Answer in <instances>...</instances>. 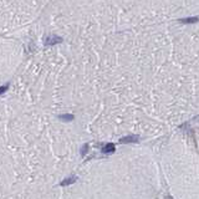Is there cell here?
<instances>
[{"instance_id":"obj_1","label":"cell","mask_w":199,"mask_h":199,"mask_svg":"<svg viewBox=\"0 0 199 199\" xmlns=\"http://www.w3.org/2000/svg\"><path fill=\"white\" fill-rule=\"evenodd\" d=\"M60 43H62V38H60V36H55V35L49 36V38H46V40H45V45H47V46L56 45V44H60Z\"/></svg>"},{"instance_id":"obj_2","label":"cell","mask_w":199,"mask_h":199,"mask_svg":"<svg viewBox=\"0 0 199 199\" xmlns=\"http://www.w3.org/2000/svg\"><path fill=\"white\" fill-rule=\"evenodd\" d=\"M140 137L138 136H127V137H123L120 140V143H136L138 142Z\"/></svg>"},{"instance_id":"obj_3","label":"cell","mask_w":199,"mask_h":199,"mask_svg":"<svg viewBox=\"0 0 199 199\" xmlns=\"http://www.w3.org/2000/svg\"><path fill=\"white\" fill-rule=\"evenodd\" d=\"M115 149H116V147H115L113 143H107L106 146L102 147V153H105V154H111V153L115 152Z\"/></svg>"},{"instance_id":"obj_4","label":"cell","mask_w":199,"mask_h":199,"mask_svg":"<svg viewBox=\"0 0 199 199\" xmlns=\"http://www.w3.org/2000/svg\"><path fill=\"white\" fill-rule=\"evenodd\" d=\"M76 179H77V177H75V176H72V177H69V178H66V179H63L62 182H61V187H66V185H69V184H72V183H75L76 182Z\"/></svg>"},{"instance_id":"obj_5","label":"cell","mask_w":199,"mask_h":199,"mask_svg":"<svg viewBox=\"0 0 199 199\" xmlns=\"http://www.w3.org/2000/svg\"><path fill=\"white\" fill-rule=\"evenodd\" d=\"M179 21L183 24H193V22L198 21V18H187V19H181Z\"/></svg>"},{"instance_id":"obj_6","label":"cell","mask_w":199,"mask_h":199,"mask_svg":"<svg viewBox=\"0 0 199 199\" xmlns=\"http://www.w3.org/2000/svg\"><path fill=\"white\" fill-rule=\"evenodd\" d=\"M59 118L62 121H72L75 117H74V115H60Z\"/></svg>"},{"instance_id":"obj_7","label":"cell","mask_w":199,"mask_h":199,"mask_svg":"<svg viewBox=\"0 0 199 199\" xmlns=\"http://www.w3.org/2000/svg\"><path fill=\"white\" fill-rule=\"evenodd\" d=\"M88 151V144H83L82 146V148H81V156L82 157H85V154H86V152Z\"/></svg>"},{"instance_id":"obj_8","label":"cell","mask_w":199,"mask_h":199,"mask_svg":"<svg viewBox=\"0 0 199 199\" xmlns=\"http://www.w3.org/2000/svg\"><path fill=\"white\" fill-rule=\"evenodd\" d=\"M8 87H9V85L6 83V85H4V86H0V95H3L6 90H8Z\"/></svg>"}]
</instances>
